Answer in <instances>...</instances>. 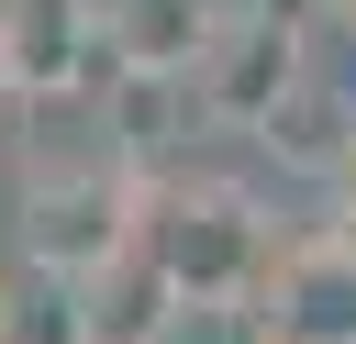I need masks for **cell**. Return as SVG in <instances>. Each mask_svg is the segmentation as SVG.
<instances>
[{"mask_svg": "<svg viewBox=\"0 0 356 344\" xmlns=\"http://www.w3.org/2000/svg\"><path fill=\"white\" fill-rule=\"evenodd\" d=\"M323 11H345V22H356V0H323Z\"/></svg>", "mask_w": 356, "mask_h": 344, "instance_id": "7c38bea8", "label": "cell"}, {"mask_svg": "<svg viewBox=\"0 0 356 344\" xmlns=\"http://www.w3.org/2000/svg\"><path fill=\"white\" fill-rule=\"evenodd\" d=\"M189 111H200L189 78H111V155L134 178H167V144L189 133Z\"/></svg>", "mask_w": 356, "mask_h": 344, "instance_id": "52a82bcc", "label": "cell"}, {"mask_svg": "<svg viewBox=\"0 0 356 344\" xmlns=\"http://www.w3.org/2000/svg\"><path fill=\"white\" fill-rule=\"evenodd\" d=\"M256 344H356V255L345 244H289L267 300H256Z\"/></svg>", "mask_w": 356, "mask_h": 344, "instance_id": "5b68a950", "label": "cell"}, {"mask_svg": "<svg viewBox=\"0 0 356 344\" xmlns=\"http://www.w3.org/2000/svg\"><path fill=\"white\" fill-rule=\"evenodd\" d=\"M11 100H22V89H11V55H0V111H11Z\"/></svg>", "mask_w": 356, "mask_h": 344, "instance_id": "8fae6325", "label": "cell"}, {"mask_svg": "<svg viewBox=\"0 0 356 344\" xmlns=\"http://www.w3.org/2000/svg\"><path fill=\"white\" fill-rule=\"evenodd\" d=\"M200 122H222V133H267L300 89H312V67H300V22L278 11V0H245V11H222V33H211V55H200Z\"/></svg>", "mask_w": 356, "mask_h": 344, "instance_id": "3957f363", "label": "cell"}, {"mask_svg": "<svg viewBox=\"0 0 356 344\" xmlns=\"http://www.w3.org/2000/svg\"><path fill=\"white\" fill-rule=\"evenodd\" d=\"M178 322H189V300L167 289V266L145 244H122L111 266H89L67 289V344H167Z\"/></svg>", "mask_w": 356, "mask_h": 344, "instance_id": "277c9868", "label": "cell"}, {"mask_svg": "<svg viewBox=\"0 0 356 344\" xmlns=\"http://www.w3.org/2000/svg\"><path fill=\"white\" fill-rule=\"evenodd\" d=\"M256 144H267L278 166H300V178H323V189H334V166L356 155V100H345V89H300Z\"/></svg>", "mask_w": 356, "mask_h": 344, "instance_id": "ba28073f", "label": "cell"}, {"mask_svg": "<svg viewBox=\"0 0 356 344\" xmlns=\"http://www.w3.org/2000/svg\"><path fill=\"white\" fill-rule=\"evenodd\" d=\"M134 244L167 266V289H178L189 311H245V300H267V277H278L267 200L234 189V178H189V166L145 178V222H134Z\"/></svg>", "mask_w": 356, "mask_h": 344, "instance_id": "6da1fadb", "label": "cell"}, {"mask_svg": "<svg viewBox=\"0 0 356 344\" xmlns=\"http://www.w3.org/2000/svg\"><path fill=\"white\" fill-rule=\"evenodd\" d=\"M323 244H345L356 255V155L334 166V189H323Z\"/></svg>", "mask_w": 356, "mask_h": 344, "instance_id": "9c48e42d", "label": "cell"}, {"mask_svg": "<svg viewBox=\"0 0 356 344\" xmlns=\"http://www.w3.org/2000/svg\"><path fill=\"white\" fill-rule=\"evenodd\" d=\"M89 22L111 44V78H200L222 0H89Z\"/></svg>", "mask_w": 356, "mask_h": 344, "instance_id": "8992f818", "label": "cell"}, {"mask_svg": "<svg viewBox=\"0 0 356 344\" xmlns=\"http://www.w3.org/2000/svg\"><path fill=\"white\" fill-rule=\"evenodd\" d=\"M134 222H145V178H134L122 155L33 166V178H22V211H11L22 266H33V277H56V289H78L89 266H111V255L134 244Z\"/></svg>", "mask_w": 356, "mask_h": 344, "instance_id": "7a4b0ae2", "label": "cell"}, {"mask_svg": "<svg viewBox=\"0 0 356 344\" xmlns=\"http://www.w3.org/2000/svg\"><path fill=\"white\" fill-rule=\"evenodd\" d=\"M0 344H33V322H22V311H11V300H0Z\"/></svg>", "mask_w": 356, "mask_h": 344, "instance_id": "30bf717a", "label": "cell"}]
</instances>
